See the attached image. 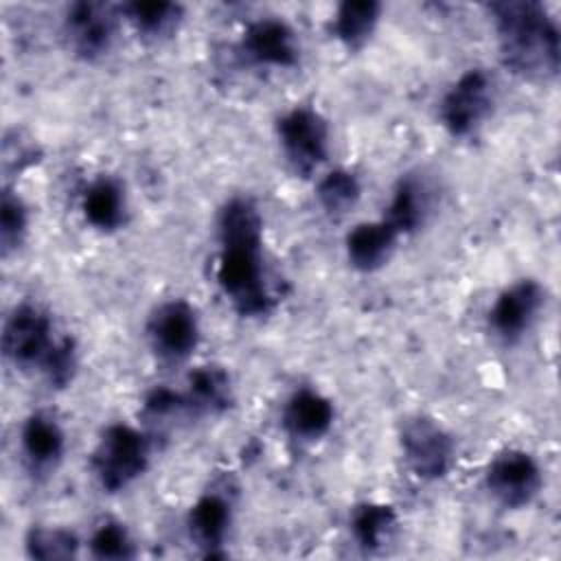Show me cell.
<instances>
[{"mask_svg":"<svg viewBox=\"0 0 561 561\" xmlns=\"http://www.w3.org/2000/svg\"><path fill=\"white\" fill-rule=\"evenodd\" d=\"M219 256L215 280L241 318H263L276 307L263 261V215L243 195L224 202L217 213Z\"/></svg>","mask_w":561,"mask_h":561,"instance_id":"6da1fadb","label":"cell"},{"mask_svg":"<svg viewBox=\"0 0 561 561\" xmlns=\"http://www.w3.org/2000/svg\"><path fill=\"white\" fill-rule=\"evenodd\" d=\"M489 13L493 18L500 61L508 72L533 83L557 79L561 66V31L541 2H491Z\"/></svg>","mask_w":561,"mask_h":561,"instance_id":"7a4b0ae2","label":"cell"},{"mask_svg":"<svg viewBox=\"0 0 561 561\" xmlns=\"http://www.w3.org/2000/svg\"><path fill=\"white\" fill-rule=\"evenodd\" d=\"M151 462V438L127 423H110L92 454L90 471L105 493H121L131 486Z\"/></svg>","mask_w":561,"mask_h":561,"instance_id":"3957f363","label":"cell"},{"mask_svg":"<svg viewBox=\"0 0 561 561\" xmlns=\"http://www.w3.org/2000/svg\"><path fill=\"white\" fill-rule=\"evenodd\" d=\"M64 335H55L50 313L37 302L15 305L2 324V353L20 370H39Z\"/></svg>","mask_w":561,"mask_h":561,"instance_id":"277c9868","label":"cell"},{"mask_svg":"<svg viewBox=\"0 0 561 561\" xmlns=\"http://www.w3.org/2000/svg\"><path fill=\"white\" fill-rule=\"evenodd\" d=\"M276 138L285 162L298 178H311L329 158V121L311 105H296L278 116Z\"/></svg>","mask_w":561,"mask_h":561,"instance_id":"5b68a950","label":"cell"},{"mask_svg":"<svg viewBox=\"0 0 561 561\" xmlns=\"http://www.w3.org/2000/svg\"><path fill=\"white\" fill-rule=\"evenodd\" d=\"M399 447L408 469L425 482L443 480L456 462L454 436L432 416L416 414L401 423Z\"/></svg>","mask_w":561,"mask_h":561,"instance_id":"8992f818","label":"cell"},{"mask_svg":"<svg viewBox=\"0 0 561 561\" xmlns=\"http://www.w3.org/2000/svg\"><path fill=\"white\" fill-rule=\"evenodd\" d=\"M495 105V81L484 68L465 70L443 94L438 116L454 138L473 136L491 116Z\"/></svg>","mask_w":561,"mask_h":561,"instance_id":"52a82bcc","label":"cell"},{"mask_svg":"<svg viewBox=\"0 0 561 561\" xmlns=\"http://www.w3.org/2000/svg\"><path fill=\"white\" fill-rule=\"evenodd\" d=\"M145 335L160 362L182 364L195 353L202 337L197 309L188 300L169 298L151 309Z\"/></svg>","mask_w":561,"mask_h":561,"instance_id":"ba28073f","label":"cell"},{"mask_svg":"<svg viewBox=\"0 0 561 561\" xmlns=\"http://www.w3.org/2000/svg\"><path fill=\"white\" fill-rule=\"evenodd\" d=\"M484 486L497 504L517 511L535 502L543 486V471L533 454L508 447L486 465Z\"/></svg>","mask_w":561,"mask_h":561,"instance_id":"9c48e42d","label":"cell"},{"mask_svg":"<svg viewBox=\"0 0 561 561\" xmlns=\"http://www.w3.org/2000/svg\"><path fill=\"white\" fill-rule=\"evenodd\" d=\"M118 15V7L105 2H72L64 15V39L70 53L83 61L105 57L116 37Z\"/></svg>","mask_w":561,"mask_h":561,"instance_id":"30bf717a","label":"cell"},{"mask_svg":"<svg viewBox=\"0 0 561 561\" xmlns=\"http://www.w3.org/2000/svg\"><path fill=\"white\" fill-rule=\"evenodd\" d=\"M543 305L546 287L535 278H519L495 296L486 316L489 329L504 344H515L533 329Z\"/></svg>","mask_w":561,"mask_h":561,"instance_id":"8fae6325","label":"cell"},{"mask_svg":"<svg viewBox=\"0 0 561 561\" xmlns=\"http://www.w3.org/2000/svg\"><path fill=\"white\" fill-rule=\"evenodd\" d=\"M241 55L265 68H294L300 61V42L291 24L267 15L250 22L239 42Z\"/></svg>","mask_w":561,"mask_h":561,"instance_id":"7c38bea8","label":"cell"},{"mask_svg":"<svg viewBox=\"0 0 561 561\" xmlns=\"http://www.w3.org/2000/svg\"><path fill=\"white\" fill-rule=\"evenodd\" d=\"M232 526V502L221 491L202 493L186 513V535L202 557H224Z\"/></svg>","mask_w":561,"mask_h":561,"instance_id":"4fadbf2b","label":"cell"},{"mask_svg":"<svg viewBox=\"0 0 561 561\" xmlns=\"http://www.w3.org/2000/svg\"><path fill=\"white\" fill-rule=\"evenodd\" d=\"M20 454L31 473H50L66 454V432L55 414L31 412L20 430Z\"/></svg>","mask_w":561,"mask_h":561,"instance_id":"5bb4252c","label":"cell"},{"mask_svg":"<svg viewBox=\"0 0 561 561\" xmlns=\"http://www.w3.org/2000/svg\"><path fill=\"white\" fill-rule=\"evenodd\" d=\"M280 421L291 438L313 443L331 432L335 421V405L320 390L298 388L285 401Z\"/></svg>","mask_w":561,"mask_h":561,"instance_id":"9a60e30c","label":"cell"},{"mask_svg":"<svg viewBox=\"0 0 561 561\" xmlns=\"http://www.w3.org/2000/svg\"><path fill=\"white\" fill-rule=\"evenodd\" d=\"M432 213V188L416 175L405 173L392 188L390 202L383 208V221L399 234H412L421 230Z\"/></svg>","mask_w":561,"mask_h":561,"instance_id":"2e32d148","label":"cell"},{"mask_svg":"<svg viewBox=\"0 0 561 561\" xmlns=\"http://www.w3.org/2000/svg\"><path fill=\"white\" fill-rule=\"evenodd\" d=\"M191 416H217L234 405L230 373L219 364H204L188 373L182 390Z\"/></svg>","mask_w":561,"mask_h":561,"instance_id":"e0dca14e","label":"cell"},{"mask_svg":"<svg viewBox=\"0 0 561 561\" xmlns=\"http://www.w3.org/2000/svg\"><path fill=\"white\" fill-rule=\"evenodd\" d=\"M397 241L399 234L383 219L362 221L344 239L346 259L357 272H377L392 259Z\"/></svg>","mask_w":561,"mask_h":561,"instance_id":"ac0fdd59","label":"cell"},{"mask_svg":"<svg viewBox=\"0 0 561 561\" xmlns=\"http://www.w3.org/2000/svg\"><path fill=\"white\" fill-rule=\"evenodd\" d=\"M83 219L101 232H114L127 221V195L121 180L112 175L94 178L81 193Z\"/></svg>","mask_w":561,"mask_h":561,"instance_id":"d6986e66","label":"cell"},{"mask_svg":"<svg viewBox=\"0 0 561 561\" xmlns=\"http://www.w3.org/2000/svg\"><path fill=\"white\" fill-rule=\"evenodd\" d=\"M348 530L357 548L364 552H379L394 539L399 530V515L390 504L366 500L351 508Z\"/></svg>","mask_w":561,"mask_h":561,"instance_id":"ffe728a7","label":"cell"},{"mask_svg":"<svg viewBox=\"0 0 561 561\" xmlns=\"http://www.w3.org/2000/svg\"><path fill=\"white\" fill-rule=\"evenodd\" d=\"M381 2L377 0H344L331 15V35L348 50H359L377 31L381 20Z\"/></svg>","mask_w":561,"mask_h":561,"instance_id":"44dd1931","label":"cell"},{"mask_svg":"<svg viewBox=\"0 0 561 561\" xmlns=\"http://www.w3.org/2000/svg\"><path fill=\"white\" fill-rule=\"evenodd\" d=\"M118 13L145 39H164L184 20V7L169 0H131L121 4Z\"/></svg>","mask_w":561,"mask_h":561,"instance_id":"7402d4cb","label":"cell"},{"mask_svg":"<svg viewBox=\"0 0 561 561\" xmlns=\"http://www.w3.org/2000/svg\"><path fill=\"white\" fill-rule=\"evenodd\" d=\"M362 197V184L357 175L348 169H331L316 182L318 206L329 217H344L357 206Z\"/></svg>","mask_w":561,"mask_h":561,"instance_id":"603a6c76","label":"cell"},{"mask_svg":"<svg viewBox=\"0 0 561 561\" xmlns=\"http://www.w3.org/2000/svg\"><path fill=\"white\" fill-rule=\"evenodd\" d=\"M81 541L70 528L61 526H31L24 535V552L28 559L37 561H59L75 559L79 554Z\"/></svg>","mask_w":561,"mask_h":561,"instance_id":"cb8c5ba5","label":"cell"},{"mask_svg":"<svg viewBox=\"0 0 561 561\" xmlns=\"http://www.w3.org/2000/svg\"><path fill=\"white\" fill-rule=\"evenodd\" d=\"M90 557L99 561H125L136 557V543L125 524L116 519L101 522L88 539Z\"/></svg>","mask_w":561,"mask_h":561,"instance_id":"d4e9b609","label":"cell"},{"mask_svg":"<svg viewBox=\"0 0 561 561\" xmlns=\"http://www.w3.org/2000/svg\"><path fill=\"white\" fill-rule=\"evenodd\" d=\"M28 234V206L24 199L11 188H2L0 199V248L2 254L9 256L15 252Z\"/></svg>","mask_w":561,"mask_h":561,"instance_id":"484cf974","label":"cell"},{"mask_svg":"<svg viewBox=\"0 0 561 561\" xmlns=\"http://www.w3.org/2000/svg\"><path fill=\"white\" fill-rule=\"evenodd\" d=\"M142 414L149 421L167 423L171 419L191 416L188 403L182 390H173L169 386H153L142 399Z\"/></svg>","mask_w":561,"mask_h":561,"instance_id":"4316f807","label":"cell"},{"mask_svg":"<svg viewBox=\"0 0 561 561\" xmlns=\"http://www.w3.org/2000/svg\"><path fill=\"white\" fill-rule=\"evenodd\" d=\"M79 368V351H77V342L70 335H64L57 344V348L53 351V355L48 357V362L42 368L44 379L55 386V388H66Z\"/></svg>","mask_w":561,"mask_h":561,"instance_id":"83f0119b","label":"cell"}]
</instances>
